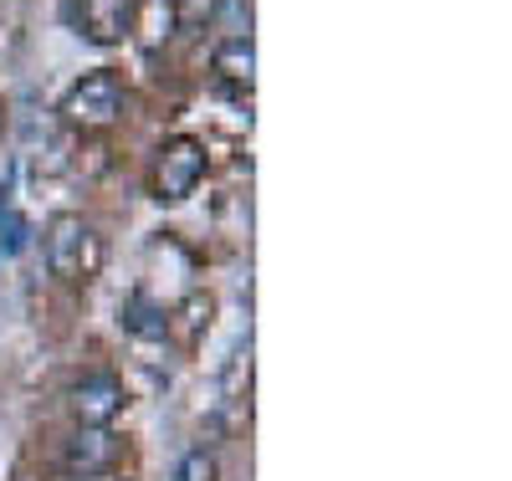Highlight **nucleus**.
<instances>
[{"instance_id": "1", "label": "nucleus", "mask_w": 512, "mask_h": 481, "mask_svg": "<svg viewBox=\"0 0 512 481\" xmlns=\"http://www.w3.org/2000/svg\"><path fill=\"white\" fill-rule=\"evenodd\" d=\"M118 113H123V87L113 72H88L62 98V118L77 128H108V123H118Z\"/></svg>"}, {"instance_id": "2", "label": "nucleus", "mask_w": 512, "mask_h": 481, "mask_svg": "<svg viewBox=\"0 0 512 481\" xmlns=\"http://www.w3.org/2000/svg\"><path fill=\"white\" fill-rule=\"evenodd\" d=\"M47 267L62 282H77L93 272V231L82 226V215H52L47 226Z\"/></svg>"}, {"instance_id": "3", "label": "nucleus", "mask_w": 512, "mask_h": 481, "mask_svg": "<svg viewBox=\"0 0 512 481\" xmlns=\"http://www.w3.org/2000/svg\"><path fill=\"white\" fill-rule=\"evenodd\" d=\"M205 180V149L195 139H169L159 149V200H185Z\"/></svg>"}, {"instance_id": "4", "label": "nucleus", "mask_w": 512, "mask_h": 481, "mask_svg": "<svg viewBox=\"0 0 512 481\" xmlns=\"http://www.w3.org/2000/svg\"><path fill=\"white\" fill-rule=\"evenodd\" d=\"M113 461H118V441L108 435V425H82L67 441V456H62V466L72 476H103Z\"/></svg>"}, {"instance_id": "5", "label": "nucleus", "mask_w": 512, "mask_h": 481, "mask_svg": "<svg viewBox=\"0 0 512 481\" xmlns=\"http://www.w3.org/2000/svg\"><path fill=\"white\" fill-rule=\"evenodd\" d=\"M134 11L139 0H82V36L98 41V47H113L134 26Z\"/></svg>"}, {"instance_id": "6", "label": "nucleus", "mask_w": 512, "mask_h": 481, "mask_svg": "<svg viewBox=\"0 0 512 481\" xmlns=\"http://www.w3.org/2000/svg\"><path fill=\"white\" fill-rule=\"evenodd\" d=\"M72 410H77L82 425H108L123 410V384L113 374H88L72 389Z\"/></svg>"}, {"instance_id": "7", "label": "nucleus", "mask_w": 512, "mask_h": 481, "mask_svg": "<svg viewBox=\"0 0 512 481\" xmlns=\"http://www.w3.org/2000/svg\"><path fill=\"white\" fill-rule=\"evenodd\" d=\"M210 67H216V77L226 87H236V93H246L251 77H256V47H251V36H226L216 57H210Z\"/></svg>"}, {"instance_id": "8", "label": "nucleus", "mask_w": 512, "mask_h": 481, "mask_svg": "<svg viewBox=\"0 0 512 481\" xmlns=\"http://www.w3.org/2000/svg\"><path fill=\"white\" fill-rule=\"evenodd\" d=\"M139 16H144V41H149V47H159V41L175 31V0H144Z\"/></svg>"}, {"instance_id": "9", "label": "nucleus", "mask_w": 512, "mask_h": 481, "mask_svg": "<svg viewBox=\"0 0 512 481\" xmlns=\"http://www.w3.org/2000/svg\"><path fill=\"white\" fill-rule=\"evenodd\" d=\"M216 476H221V461H216V451H205V446H190L180 456V466H175V481H216Z\"/></svg>"}, {"instance_id": "10", "label": "nucleus", "mask_w": 512, "mask_h": 481, "mask_svg": "<svg viewBox=\"0 0 512 481\" xmlns=\"http://www.w3.org/2000/svg\"><path fill=\"white\" fill-rule=\"evenodd\" d=\"M123 328H134V333H144V338H164V313H154L149 302H128L123 308Z\"/></svg>"}, {"instance_id": "11", "label": "nucleus", "mask_w": 512, "mask_h": 481, "mask_svg": "<svg viewBox=\"0 0 512 481\" xmlns=\"http://www.w3.org/2000/svg\"><path fill=\"white\" fill-rule=\"evenodd\" d=\"M0 251H6V256H21L26 251V221H21L11 205H0Z\"/></svg>"}]
</instances>
